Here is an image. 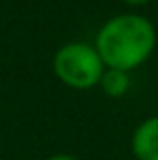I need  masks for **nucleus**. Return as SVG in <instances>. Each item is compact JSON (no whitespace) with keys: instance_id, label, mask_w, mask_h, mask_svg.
<instances>
[{"instance_id":"nucleus-1","label":"nucleus","mask_w":158,"mask_h":160,"mask_svg":"<svg viewBox=\"0 0 158 160\" xmlns=\"http://www.w3.org/2000/svg\"><path fill=\"white\" fill-rule=\"evenodd\" d=\"M95 50L106 69L128 72L150 61L156 48V28L139 13L115 15L98 30Z\"/></svg>"},{"instance_id":"nucleus-2","label":"nucleus","mask_w":158,"mask_h":160,"mask_svg":"<svg viewBox=\"0 0 158 160\" xmlns=\"http://www.w3.org/2000/svg\"><path fill=\"white\" fill-rule=\"evenodd\" d=\"M52 69L54 76L65 87L76 91H89L100 84L106 65L100 58L95 46L87 41H69L56 50L52 58Z\"/></svg>"},{"instance_id":"nucleus-3","label":"nucleus","mask_w":158,"mask_h":160,"mask_svg":"<svg viewBox=\"0 0 158 160\" xmlns=\"http://www.w3.org/2000/svg\"><path fill=\"white\" fill-rule=\"evenodd\" d=\"M130 152L136 160H158V115L143 119L134 128Z\"/></svg>"},{"instance_id":"nucleus-4","label":"nucleus","mask_w":158,"mask_h":160,"mask_svg":"<svg viewBox=\"0 0 158 160\" xmlns=\"http://www.w3.org/2000/svg\"><path fill=\"white\" fill-rule=\"evenodd\" d=\"M98 87L108 98H124L130 89V74L121 69H106Z\"/></svg>"},{"instance_id":"nucleus-5","label":"nucleus","mask_w":158,"mask_h":160,"mask_svg":"<svg viewBox=\"0 0 158 160\" xmlns=\"http://www.w3.org/2000/svg\"><path fill=\"white\" fill-rule=\"evenodd\" d=\"M48 160H80V158L74 156V154H54V156H50Z\"/></svg>"},{"instance_id":"nucleus-6","label":"nucleus","mask_w":158,"mask_h":160,"mask_svg":"<svg viewBox=\"0 0 158 160\" xmlns=\"http://www.w3.org/2000/svg\"><path fill=\"white\" fill-rule=\"evenodd\" d=\"M121 2H126V4H130V7H141V4H147L150 0H121Z\"/></svg>"}]
</instances>
